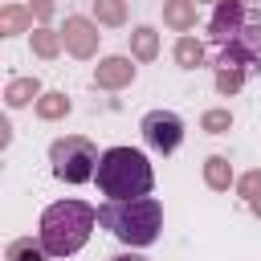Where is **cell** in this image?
<instances>
[{"mask_svg": "<svg viewBox=\"0 0 261 261\" xmlns=\"http://www.w3.org/2000/svg\"><path fill=\"white\" fill-rule=\"evenodd\" d=\"M98 224V208L86 200H57L41 212L37 224V241L45 245L49 257H73L77 249H86L90 232Z\"/></svg>", "mask_w": 261, "mask_h": 261, "instance_id": "1", "label": "cell"}, {"mask_svg": "<svg viewBox=\"0 0 261 261\" xmlns=\"http://www.w3.org/2000/svg\"><path fill=\"white\" fill-rule=\"evenodd\" d=\"M98 224L118 237L126 249H147L159 241L163 228V204L155 196H139V200H106L98 204Z\"/></svg>", "mask_w": 261, "mask_h": 261, "instance_id": "2", "label": "cell"}, {"mask_svg": "<svg viewBox=\"0 0 261 261\" xmlns=\"http://www.w3.org/2000/svg\"><path fill=\"white\" fill-rule=\"evenodd\" d=\"M94 184L106 200H139V196H151L155 171L139 147H106Z\"/></svg>", "mask_w": 261, "mask_h": 261, "instance_id": "3", "label": "cell"}, {"mask_svg": "<svg viewBox=\"0 0 261 261\" xmlns=\"http://www.w3.org/2000/svg\"><path fill=\"white\" fill-rule=\"evenodd\" d=\"M98 147L86 139V135H61L49 143V167L61 184H90L98 175Z\"/></svg>", "mask_w": 261, "mask_h": 261, "instance_id": "4", "label": "cell"}, {"mask_svg": "<svg viewBox=\"0 0 261 261\" xmlns=\"http://www.w3.org/2000/svg\"><path fill=\"white\" fill-rule=\"evenodd\" d=\"M261 65V8H253V16L245 20V29L216 49V69H245L253 73Z\"/></svg>", "mask_w": 261, "mask_h": 261, "instance_id": "5", "label": "cell"}, {"mask_svg": "<svg viewBox=\"0 0 261 261\" xmlns=\"http://www.w3.org/2000/svg\"><path fill=\"white\" fill-rule=\"evenodd\" d=\"M139 130H143V143L155 155H171L184 143V118L175 110H147L143 122H139Z\"/></svg>", "mask_w": 261, "mask_h": 261, "instance_id": "6", "label": "cell"}, {"mask_svg": "<svg viewBox=\"0 0 261 261\" xmlns=\"http://www.w3.org/2000/svg\"><path fill=\"white\" fill-rule=\"evenodd\" d=\"M253 16V8H249V0H220L216 8H212V16H208V41L220 49V45H228L241 29H245V20Z\"/></svg>", "mask_w": 261, "mask_h": 261, "instance_id": "7", "label": "cell"}, {"mask_svg": "<svg viewBox=\"0 0 261 261\" xmlns=\"http://www.w3.org/2000/svg\"><path fill=\"white\" fill-rule=\"evenodd\" d=\"M61 41H65V53L77 57V61L98 57V45H102L98 20H94V16H65V24H61Z\"/></svg>", "mask_w": 261, "mask_h": 261, "instance_id": "8", "label": "cell"}, {"mask_svg": "<svg viewBox=\"0 0 261 261\" xmlns=\"http://www.w3.org/2000/svg\"><path fill=\"white\" fill-rule=\"evenodd\" d=\"M135 73H139L135 57H126V53H110V57H98V65H94V86L114 94V90H126V86L135 82Z\"/></svg>", "mask_w": 261, "mask_h": 261, "instance_id": "9", "label": "cell"}, {"mask_svg": "<svg viewBox=\"0 0 261 261\" xmlns=\"http://www.w3.org/2000/svg\"><path fill=\"white\" fill-rule=\"evenodd\" d=\"M45 94L41 77H12L4 86V106L8 110H20V106H37V98Z\"/></svg>", "mask_w": 261, "mask_h": 261, "instance_id": "10", "label": "cell"}, {"mask_svg": "<svg viewBox=\"0 0 261 261\" xmlns=\"http://www.w3.org/2000/svg\"><path fill=\"white\" fill-rule=\"evenodd\" d=\"M200 171H204V188H208V192H228V188H237V171H232L228 155H208Z\"/></svg>", "mask_w": 261, "mask_h": 261, "instance_id": "11", "label": "cell"}, {"mask_svg": "<svg viewBox=\"0 0 261 261\" xmlns=\"http://www.w3.org/2000/svg\"><path fill=\"white\" fill-rule=\"evenodd\" d=\"M196 0H163V24L171 29V33H192L196 29Z\"/></svg>", "mask_w": 261, "mask_h": 261, "instance_id": "12", "label": "cell"}, {"mask_svg": "<svg viewBox=\"0 0 261 261\" xmlns=\"http://www.w3.org/2000/svg\"><path fill=\"white\" fill-rule=\"evenodd\" d=\"M29 49H33L41 61H57V57H61V49H65V41H61V29L37 24V29L29 33Z\"/></svg>", "mask_w": 261, "mask_h": 261, "instance_id": "13", "label": "cell"}, {"mask_svg": "<svg viewBox=\"0 0 261 261\" xmlns=\"http://www.w3.org/2000/svg\"><path fill=\"white\" fill-rule=\"evenodd\" d=\"M171 57H175V65H179V69H200V65L208 61V49H204V41H200V37L184 33V37H175Z\"/></svg>", "mask_w": 261, "mask_h": 261, "instance_id": "14", "label": "cell"}, {"mask_svg": "<svg viewBox=\"0 0 261 261\" xmlns=\"http://www.w3.org/2000/svg\"><path fill=\"white\" fill-rule=\"evenodd\" d=\"M69 110H73V102H69L65 90H45V94L37 98V106H33V114H37L41 122H61Z\"/></svg>", "mask_w": 261, "mask_h": 261, "instance_id": "15", "label": "cell"}, {"mask_svg": "<svg viewBox=\"0 0 261 261\" xmlns=\"http://www.w3.org/2000/svg\"><path fill=\"white\" fill-rule=\"evenodd\" d=\"M20 33H33L29 4H0V37H20Z\"/></svg>", "mask_w": 261, "mask_h": 261, "instance_id": "16", "label": "cell"}, {"mask_svg": "<svg viewBox=\"0 0 261 261\" xmlns=\"http://www.w3.org/2000/svg\"><path fill=\"white\" fill-rule=\"evenodd\" d=\"M130 57L143 61V65L159 57V33H155L151 24H135V29H130Z\"/></svg>", "mask_w": 261, "mask_h": 261, "instance_id": "17", "label": "cell"}, {"mask_svg": "<svg viewBox=\"0 0 261 261\" xmlns=\"http://www.w3.org/2000/svg\"><path fill=\"white\" fill-rule=\"evenodd\" d=\"M237 196L249 204V212L261 220V167H249L245 175H237Z\"/></svg>", "mask_w": 261, "mask_h": 261, "instance_id": "18", "label": "cell"}, {"mask_svg": "<svg viewBox=\"0 0 261 261\" xmlns=\"http://www.w3.org/2000/svg\"><path fill=\"white\" fill-rule=\"evenodd\" d=\"M4 261H53V257L45 253L41 241H33V237H16V241H8Z\"/></svg>", "mask_w": 261, "mask_h": 261, "instance_id": "19", "label": "cell"}, {"mask_svg": "<svg viewBox=\"0 0 261 261\" xmlns=\"http://www.w3.org/2000/svg\"><path fill=\"white\" fill-rule=\"evenodd\" d=\"M94 20L106 29H122L126 24V0H94Z\"/></svg>", "mask_w": 261, "mask_h": 261, "instance_id": "20", "label": "cell"}, {"mask_svg": "<svg viewBox=\"0 0 261 261\" xmlns=\"http://www.w3.org/2000/svg\"><path fill=\"white\" fill-rule=\"evenodd\" d=\"M245 77H249L245 69H216V73H212V86H216L220 98H232V94L245 90Z\"/></svg>", "mask_w": 261, "mask_h": 261, "instance_id": "21", "label": "cell"}, {"mask_svg": "<svg viewBox=\"0 0 261 261\" xmlns=\"http://www.w3.org/2000/svg\"><path fill=\"white\" fill-rule=\"evenodd\" d=\"M200 130H208V135H228V130H232V110H228V106L204 110V114H200Z\"/></svg>", "mask_w": 261, "mask_h": 261, "instance_id": "22", "label": "cell"}, {"mask_svg": "<svg viewBox=\"0 0 261 261\" xmlns=\"http://www.w3.org/2000/svg\"><path fill=\"white\" fill-rule=\"evenodd\" d=\"M29 12H33L37 24H49L53 12H57V0H29Z\"/></svg>", "mask_w": 261, "mask_h": 261, "instance_id": "23", "label": "cell"}, {"mask_svg": "<svg viewBox=\"0 0 261 261\" xmlns=\"http://www.w3.org/2000/svg\"><path fill=\"white\" fill-rule=\"evenodd\" d=\"M8 143H12V122L4 118V122H0V147H8Z\"/></svg>", "mask_w": 261, "mask_h": 261, "instance_id": "24", "label": "cell"}, {"mask_svg": "<svg viewBox=\"0 0 261 261\" xmlns=\"http://www.w3.org/2000/svg\"><path fill=\"white\" fill-rule=\"evenodd\" d=\"M110 261H147V257H139V253H114Z\"/></svg>", "mask_w": 261, "mask_h": 261, "instance_id": "25", "label": "cell"}, {"mask_svg": "<svg viewBox=\"0 0 261 261\" xmlns=\"http://www.w3.org/2000/svg\"><path fill=\"white\" fill-rule=\"evenodd\" d=\"M196 4H212V8H216V4H220V0H196Z\"/></svg>", "mask_w": 261, "mask_h": 261, "instance_id": "26", "label": "cell"}, {"mask_svg": "<svg viewBox=\"0 0 261 261\" xmlns=\"http://www.w3.org/2000/svg\"><path fill=\"white\" fill-rule=\"evenodd\" d=\"M4 4H20V0H4Z\"/></svg>", "mask_w": 261, "mask_h": 261, "instance_id": "27", "label": "cell"}]
</instances>
